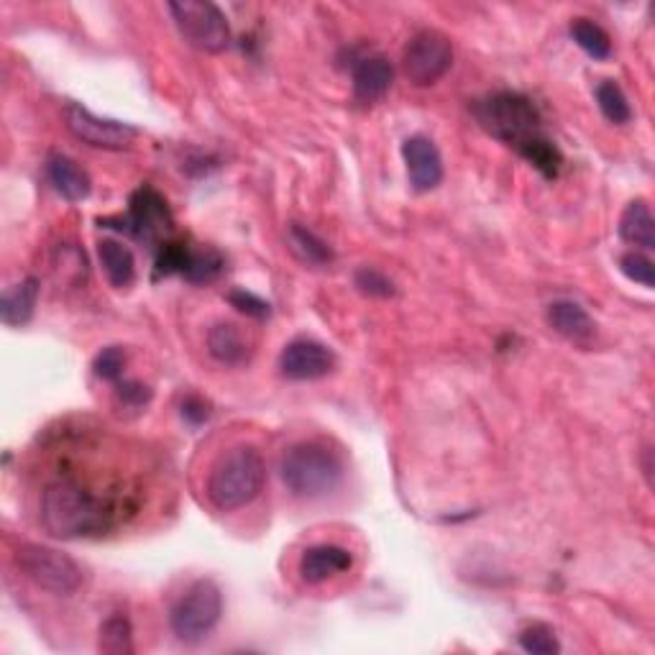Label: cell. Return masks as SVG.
Wrapping results in <instances>:
<instances>
[{"label":"cell","instance_id":"obj_34","mask_svg":"<svg viewBox=\"0 0 655 655\" xmlns=\"http://www.w3.org/2000/svg\"><path fill=\"white\" fill-rule=\"evenodd\" d=\"M210 402L205 400V397L201 395H188L182 400V408H180V415L188 425H192V428H201L203 423H208L210 420Z\"/></svg>","mask_w":655,"mask_h":655},{"label":"cell","instance_id":"obj_28","mask_svg":"<svg viewBox=\"0 0 655 655\" xmlns=\"http://www.w3.org/2000/svg\"><path fill=\"white\" fill-rule=\"evenodd\" d=\"M354 284H356V290H359L361 295H367V297H382V300H387V297L397 295V284L391 282L387 274L380 272V269H374V267L356 269Z\"/></svg>","mask_w":655,"mask_h":655},{"label":"cell","instance_id":"obj_9","mask_svg":"<svg viewBox=\"0 0 655 655\" xmlns=\"http://www.w3.org/2000/svg\"><path fill=\"white\" fill-rule=\"evenodd\" d=\"M451 39H448L446 34L433 31V28H425V31L415 34L402 54L404 77H408L412 85H418V88H431V85H436L440 77L451 69Z\"/></svg>","mask_w":655,"mask_h":655},{"label":"cell","instance_id":"obj_6","mask_svg":"<svg viewBox=\"0 0 655 655\" xmlns=\"http://www.w3.org/2000/svg\"><path fill=\"white\" fill-rule=\"evenodd\" d=\"M16 566L39 589L56 596H73L82 587L85 574L67 553L39 543H24L16 548Z\"/></svg>","mask_w":655,"mask_h":655},{"label":"cell","instance_id":"obj_24","mask_svg":"<svg viewBox=\"0 0 655 655\" xmlns=\"http://www.w3.org/2000/svg\"><path fill=\"white\" fill-rule=\"evenodd\" d=\"M594 98H596V105H600L602 116L607 118L609 124H615V126L630 124V118H632L630 101L615 80H602L600 85H596Z\"/></svg>","mask_w":655,"mask_h":655},{"label":"cell","instance_id":"obj_16","mask_svg":"<svg viewBox=\"0 0 655 655\" xmlns=\"http://www.w3.org/2000/svg\"><path fill=\"white\" fill-rule=\"evenodd\" d=\"M47 177L54 184V190L60 192L67 203H80L90 195L92 182L90 175L77 164L75 159L64 154H52L47 162Z\"/></svg>","mask_w":655,"mask_h":655},{"label":"cell","instance_id":"obj_17","mask_svg":"<svg viewBox=\"0 0 655 655\" xmlns=\"http://www.w3.org/2000/svg\"><path fill=\"white\" fill-rule=\"evenodd\" d=\"M39 303V280L37 277H26L11 290L3 292L0 297V320L9 328H21L31 323L34 310Z\"/></svg>","mask_w":655,"mask_h":655},{"label":"cell","instance_id":"obj_14","mask_svg":"<svg viewBox=\"0 0 655 655\" xmlns=\"http://www.w3.org/2000/svg\"><path fill=\"white\" fill-rule=\"evenodd\" d=\"M395 82V69L387 56L372 54L354 64V95L361 103H376Z\"/></svg>","mask_w":655,"mask_h":655},{"label":"cell","instance_id":"obj_32","mask_svg":"<svg viewBox=\"0 0 655 655\" xmlns=\"http://www.w3.org/2000/svg\"><path fill=\"white\" fill-rule=\"evenodd\" d=\"M228 303H231L233 308H236L239 312H244V316H248V318L265 320L272 316V305H269L267 300H261V297L254 295V292H246V290L228 292Z\"/></svg>","mask_w":655,"mask_h":655},{"label":"cell","instance_id":"obj_33","mask_svg":"<svg viewBox=\"0 0 655 655\" xmlns=\"http://www.w3.org/2000/svg\"><path fill=\"white\" fill-rule=\"evenodd\" d=\"M116 400L128 410H141L152 400V389H149L146 384L133 380L116 382Z\"/></svg>","mask_w":655,"mask_h":655},{"label":"cell","instance_id":"obj_19","mask_svg":"<svg viewBox=\"0 0 655 655\" xmlns=\"http://www.w3.org/2000/svg\"><path fill=\"white\" fill-rule=\"evenodd\" d=\"M619 239L628 241L630 246L653 252L655 248V220L645 201H632L622 210L619 218Z\"/></svg>","mask_w":655,"mask_h":655},{"label":"cell","instance_id":"obj_4","mask_svg":"<svg viewBox=\"0 0 655 655\" xmlns=\"http://www.w3.org/2000/svg\"><path fill=\"white\" fill-rule=\"evenodd\" d=\"M474 116L484 131L515 149L543 133L540 131V113L530 98L512 90L495 92L484 101H476Z\"/></svg>","mask_w":655,"mask_h":655},{"label":"cell","instance_id":"obj_23","mask_svg":"<svg viewBox=\"0 0 655 655\" xmlns=\"http://www.w3.org/2000/svg\"><path fill=\"white\" fill-rule=\"evenodd\" d=\"M571 39L587 52L592 60H609L612 54V41L609 34L604 31L600 24H594L592 18H574L571 26Z\"/></svg>","mask_w":655,"mask_h":655},{"label":"cell","instance_id":"obj_20","mask_svg":"<svg viewBox=\"0 0 655 655\" xmlns=\"http://www.w3.org/2000/svg\"><path fill=\"white\" fill-rule=\"evenodd\" d=\"M287 244H290V252L295 254L303 265H308L312 269L328 267L333 259H336V254H333V248L328 246V241L320 239L316 231H310V228L303 223L287 226Z\"/></svg>","mask_w":655,"mask_h":655},{"label":"cell","instance_id":"obj_18","mask_svg":"<svg viewBox=\"0 0 655 655\" xmlns=\"http://www.w3.org/2000/svg\"><path fill=\"white\" fill-rule=\"evenodd\" d=\"M98 259H101L103 272L116 290L131 287L137 280V259H133L131 248L120 244V241L103 239L98 244Z\"/></svg>","mask_w":655,"mask_h":655},{"label":"cell","instance_id":"obj_10","mask_svg":"<svg viewBox=\"0 0 655 655\" xmlns=\"http://www.w3.org/2000/svg\"><path fill=\"white\" fill-rule=\"evenodd\" d=\"M64 124H67L69 133L75 139H80L82 144L92 149H105V152H124L139 139V128L124 120L101 118L95 113L85 108L80 103H67L64 108Z\"/></svg>","mask_w":655,"mask_h":655},{"label":"cell","instance_id":"obj_7","mask_svg":"<svg viewBox=\"0 0 655 655\" xmlns=\"http://www.w3.org/2000/svg\"><path fill=\"white\" fill-rule=\"evenodd\" d=\"M98 223L105 228H116L128 233L131 239L144 241V244H164L175 228V216L169 210L167 197L154 188H139L128 201L126 216L120 218H101Z\"/></svg>","mask_w":655,"mask_h":655},{"label":"cell","instance_id":"obj_3","mask_svg":"<svg viewBox=\"0 0 655 655\" xmlns=\"http://www.w3.org/2000/svg\"><path fill=\"white\" fill-rule=\"evenodd\" d=\"M267 481V466L254 446H233L213 464L208 500L218 510L233 512L252 504Z\"/></svg>","mask_w":655,"mask_h":655},{"label":"cell","instance_id":"obj_2","mask_svg":"<svg viewBox=\"0 0 655 655\" xmlns=\"http://www.w3.org/2000/svg\"><path fill=\"white\" fill-rule=\"evenodd\" d=\"M282 484L300 500L331 495L344 479V461L323 440H303L287 448L280 461Z\"/></svg>","mask_w":655,"mask_h":655},{"label":"cell","instance_id":"obj_22","mask_svg":"<svg viewBox=\"0 0 655 655\" xmlns=\"http://www.w3.org/2000/svg\"><path fill=\"white\" fill-rule=\"evenodd\" d=\"M517 152L519 156H525L540 175L548 177V180H555L561 172V167H564V154H561V149L555 146L551 139L543 137V133L536 139H530L528 144L519 146Z\"/></svg>","mask_w":655,"mask_h":655},{"label":"cell","instance_id":"obj_21","mask_svg":"<svg viewBox=\"0 0 655 655\" xmlns=\"http://www.w3.org/2000/svg\"><path fill=\"white\" fill-rule=\"evenodd\" d=\"M208 351L218 364L239 367L246 359V341L233 323H216L208 333Z\"/></svg>","mask_w":655,"mask_h":655},{"label":"cell","instance_id":"obj_15","mask_svg":"<svg viewBox=\"0 0 655 655\" xmlns=\"http://www.w3.org/2000/svg\"><path fill=\"white\" fill-rule=\"evenodd\" d=\"M545 320L558 336L574 341V344H589L596 333L594 318L574 300H555L548 305Z\"/></svg>","mask_w":655,"mask_h":655},{"label":"cell","instance_id":"obj_11","mask_svg":"<svg viewBox=\"0 0 655 655\" xmlns=\"http://www.w3.org/2000/svg\"><path fill=\"white\" fill-rule=\"evenodd\" d=\"M336 369V354L312 338H295L282 348L280 374L292 382L323 380Z\"/></svg>","mask_w":655,"mask_h":655},{"label":"cell","instance_id":"obj_25","mask_svg":"<svg viewBox=\"0 0 655 655\" xmlns=\"http://www.w3.org/2000/svg\"><path fill=\"white\" fill-rule=\"evenodd\" d=\"M98 647L111 655H131L133 653V628L124 615H113L101 625Z\"/></svg>","mask_w":655,"mask_h":655},{"label":"cell","instance_id":"obj_29","mask_svg":"<svg viewBox=\"0 0 655 655\" xmlns=\"http://www.w3.org/2000/svg\"><path fill=\"white\" fill-rule=\"evenodd\" d=\"M519 647L532 655H555L561 653V643L548 625H530L519 632Z\"/></svg>","mask_w":655,"mask_h":655},{"label":"cell","instance_id":"obj_13","mask_svg":"<svg viewBox=\"0 0 655 655\" xmlns=\"http://www.w3.org/2000/svg\"><path fill=\"white\" fill-rule=\"evenodd\" d=\"M354 566V555L351 551H346L344 545H333V543H320L308 548L300 555V579L305 583H323L333 576L348 571Z\"/></svg>","mask_w":655,"mask_h":655},{"label":"cell","instance_id":"obj_26","mask_svg":"<svg viewBox=\"0 0 655 655\" xmlns=\"http://www.w3.org/2000/svg\"><path fill=\"white\" fill-rule=\"evenodd\" d=\"M226 261L216 248H201V252L190 254V265L184 269V280L192 284H205L218 280V274L223 272Z\"/></svg>","mask_w":655,"mask_h":655},{"label":"cell","instance_id":"obj_12","mask_svg":"<svg viewBox=\"0 0 655 655\" xmlns=\"http://www.w3.org/2000/svg\"><path fill=\"white\" fill-rule=\"evenodd\" d=\"M402 159L408 167L410 184L418 192L436 190L444 182V156H440L436 141L423 133L404 139L402 144Z\"/></svg>","mask_w":655,"mask_h":655},{"label":"cell","instance_id":"obj_27","mask_svg":"<svg viewBox=\"0 0 655 655\" xmlns=\"http://www.w3.org/2000/svg\"><path fill=\"white\" fill-rule=\"evenodd\" d=\"M190 254L192 248L182 241H164L159 246V254H156V277H172V274H182L190 265Z\"/></svg>","mask_w":655,"mask_h":655},{"label":"cell","instance_id":"obj_30","mask_svg":"<svg viewBox=\"0 0 655 655\" xmlns=\"http://www.w3.org/2000/svg\"><path fill=\"white\" fill-rule=\"evenodd\" d=\"M619 269H622V274L628 277L630 282L643 284L645 290L655 287V267L645 254H640V252L625 254L622 259H619Z\"/></svg>","mask_w":655,"mask_h":655},{"label":"cell","instance_id":"obj_31","mask_svg":"<svg viewBox=\"0 0 655 655\" xmlns=\"http://www.w3.org/2000/svg\"><path fill=\"white\" fill-rule=\"evenodd\" d=\"M124 367H126L124 348L108 346L95 356V361H92V374H95L98 380H103V382H120Z\"/></svg>","mask_w":655,"mask_h":655},{"label":"cell","instance_id":"obj_5","mask_svg":"<svg viewBox=\"0 0 655 655\" xmlns=\"http://www.w3.org/2000/svg\"><path fill=\"white\" fill-rule=\"evenodd\" d=\"M220 617H223V594H220L218 583L197 579L175 602L172 612H169V628L180 643L197 645L218 628Z\"/></svg>","mask_w":655,"mask_h":655},{"label":"cell","instance_id":"obj_1","mask_svg":"<svg viewBox=\"0 0 655 655\" xmlns=\"http://www.w3.org/2000/svg\"><path fill=\"white\" fill-rule=\"evenodd\" d=\"M41 523L54 538H88L108 530L111 510L80 484L56 481L41 497Z\"/></svg>","mask_w":655,"mask_h":655},{"label":"cell","instance_id":"obj_8","mask_svg":"<svg viewBox=\"0 0 655 655\" xmlns=\"http://www.w3.org/2000/svg\"><path fill=\"white\" fill-rule=\"evenodd\" d=\"M182 39L201 52L218 54L231 47V26L226 13L208 0H175L167 5Z\"/></svg>","mask_w":655,"mask_h":655}]
</instances>
